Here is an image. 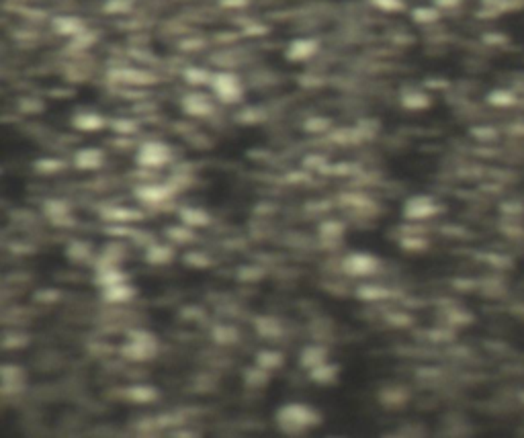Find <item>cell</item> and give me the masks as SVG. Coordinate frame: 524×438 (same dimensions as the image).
<instances>
[{
    "instance_id": "cell-18",
    "label": "cell",
    "mask_w": 524,
    "mask_h": 438,
    "mask_svg": "<svg viewBox=\"0 0 524 438\" xmlns=\"http://www.w3.org/2000/svg\"><path fill=\"white\" fill-rule=\"evenodd\" d=\"M51 29L62 37H78L86 31V25L82 19H78L74 15H60L51 19Z\"/></svg>"
},
{
    "instance_id": "cell-8",
    "label": "cell",
    "mask_w": 524,
    "mask_h": 438,
    "mask_svg": "<svg viewBox=\"0 0 524 438\" xmlns=\"http://www.w3.org/2000/svg\"><path fill=\"white\" fill-rule=\"evenodd\" d=\"M181 109L188 117H195V119H205V117H211L215 113V101L205 95V92H188L183 97L181 101Z\"/></svg>"
},
{
    "instance_id": "cell-35",
    "label": "cell",
    "mask_w": 524,
    "mask_h": 438,
    "mask_svg": "<svg viewBox=\"0 0 524 438\" xmlns=\"http://www.w3.org/2000/svg\"><path fill=\"white\" fill-rule=\"evenodd\" d=\"M402 107L410 111H422L430 107V97L422 90H410L402 97Z\"/></svg>"
},
{
    "instance_id": "cell-16",
    "label": "cell",
    "mask_w": 524,
    "mask_h": 438,
    "mask_svg": "<svg viewBox=\"0 0 524 438\" xmlns=\"http://www.w3.org/2000/svg\"><path fill=\"white\" fill-rule=\"evenodd\" d=\"M146 262L148 264H154V266H166L170 262H174L177 258V250H174V244H164V242H152L146 246Z\"/></svg>"
},
{
    "instance_id": "cell-25",
    "label": "cell",
    "mask_w": 524,
    "mask_h": 438,
    "mask_svg": "<svg viewBox=\"0 0 524 438\" xmlns=\"http://www.w3.org/2000/svg\"><path fill=\"white\" fill-rule=\"evenodd\" d=\"M179 219L183 223H187L188 227H195V229H203L211 223V216L209 211L201 209V207H195V205H185L179 209Z\"/></svg>"
},
{
    "instance_id": "cell-33",
    "label": "cell",
    "mask_w": 524,
    "mask_h": 438,
    "mask_svg": "<svg viewBox=\"0 0 524 438\" xmlns=\"http://www.w3.org/2000/svg\"><path fill=\"white\" fill-rule=\"evenodd\" d=\"M183 78H185V82H188L190 86H209V82L213 78V72H209L203 66H188V68L183 70Z\"/></svg>"
},
{
    "instance_id": "cell-50",
    "label": "cell",
    "mask_w": 524,
    "mask_h": 438,
    "mask_svg": "<svg viewBox=\"0 0 524 438\" xmlns=\"http://www.w3.org/2000/svg\"><path fill=\"white\" fill-rule=\"evenodd\" d=\"M10 332L6 334V340H4V348H13V344H10ZM29 342V338H23V340H19V334H17V338H15V346H25Z\"/></svg>"
},
{
    "instance_id": "cell-37",
    "label": "cell",
    "mask_w": 524,
    "mask_h": 438,
    "mask_svg": "<svg viewBox=\"0 0 524 438\" xmlns=\"http://www.w3.org/2000/svg\"><path fill=\"white\" fill-rule=\"evenodd\" d=\"M262 277H264V268L259 266V264H244L238 270V279L242 283H256V281H261Z\"/></svg>"
},
{
    "instance_id": "cell-39",
    "label": "cell",
    "mask_w": 524,
    "mask_h": 438,
    "mask_svg": "<svg viewBox=\"0 0 524 438\" xmlns=\"http://www.w3.org/2000/svg\"><path fill=\"white\" fill-rule=\"evenodd\" d=\"M332 127V121L328 117H309L305 121V131L309 133H328Z\"/></svg>"
},
{
    "instance_id": "cell-3",
    "label": "cell",
    "mask_w": 524,
    "mask_h": 438,
    "mask_svg": "<svg viewBox=\"0 0 524 438\" xmlns=\"http://www.w3.org/2000/svg\"><path fill=\"white\" fill-rule=\"evenodd\" d=\"M209 88L213 97L224 105H238L244 101V95H246L240 76L234 72H213Z\"/></svg>"
},
{
    "instance_id": "cell-30",
    "label": "cell",
    "mask_w": 524,
    "mask_h": 438,
    "mask_svg": "<svg viewBox=\"0 0 524 438\" xmlns=\"http://www.w3.org/2000/svg\"><path fill=\"white\" fill-rule=\"evenodd\" d=\"M242 379H244V385H246V387L261 389V387H264V385L270 381V371H266V368H262V366H259L256 363H252L248 368H244Z\"/></svg>"
},
{
    "instance_id": "cell-15",
    "label": "cell",
    "mask_w": 524,
    "mask_h": 438,
    "mask_svg": "<svg viewBox=\"0 0 524 438\" xmlns=\"http://www.w3.org/2000/svg\"><path fill=\"white\" fill-rule=\"evenodd\" d=\"M344 234H346V223L336 218L324 219L318 227V236L326 246H338L344 240Z\"/></svg>"
},
{
    "instance_id": "cell-23",
    "label": "cell",
    "mask_w": 524,
    "mask_h": 438,
    "mask_svg": "<svg viewBox=\"0 0 524 438\" xmlns=\"http://www.w3.org/2000/svg\"><path fill=\"white\" fill-rule=\"evenodd\" d=\"M123 281H129V277H127V273H125L119 264L95 268V283H97L101 289L117 285V283H123Z\"/></svg>"
},
{
    "instance_id": "cell-21",
    "label": "cell",
    "mask_w": 524,
    "mask_h": 438,
    "mask_svg": "<svg viewBox=\"0 0 524 438\" xmlns=\"http://www.w3.org/2000/svg\"><path fill=\"white\" fill-rule=\"evenodd\" d=\"M72 127L78 131H101L107 127V119L101 113H92V111H84V113H76L72 117Z\"/></svg>"
},
{
    "instance_id": "cell-45",
    "label": "cell",
    "mask_w": 524,
    "mask_h": 438,
    "mask_svg": "<svg viewBox=\"0 0 524 438\" xmlns=\"http://www.w3.org/2000/svg\"><path fill=\"white\" fill-rule=\"evenodd\" d=\"M133 6L131 0H107L105 2V10L111 15H119V13H127Z\"/></svg>"
},
{
    "instance_id": "cell-5",
    "label": "cell",
    "mask_w": 524,
    "mask_h": 438,
    "mask_svg": "<svg viewBox=\"0 0 524 438\" xmlns=\"http://www.w3.org/2000/svg\"><path fill=\"white\" fill-rule=\"evenodd\" d=\"M342 273L350 279H369L381 270V258L371 252H348L340 262Z\"/></svg>"
},
{
    "instance_id": "cell-6",
    "label": "cell",
    "mask_w": 524,
    "mask_h": 438,
    "mask_svg": "<svg viewBox=\"0 0 524 438\" xmlns=\"http://www.w3.org/2000/svg\"><path fill=\"white\" fill-rule=\"evenodd\" d=\"M177 190L179 188L172 181H168V183H144L138 184L133 188V195H136L138 201H142V203H146L150 207H160V205L172 201Z\"/></svg>"
},
{
    "instance_id": "cell-42",
    "label": "cell",
    "mask_w": 524,
    "mask_h": 438,
    "mask_svg": "<svg viewBox=\"0 0 524 438\" xmlns=\"http://www.w3.org/2000/svg\"><path fill=\"white\" fill-rule=\"evenodd\" d=\"M414 21L416 23H432V21H436L439 19V10L436 8H426V6H420V8H416L412 13Z\"/></svg>"
},
{
    "instance_id": "cell-7",
    "label": "cell",
    "mask_w": 524,
    "mask_h": 438,
    "mask_svg": "<svg viewBox=\"0 0 524 438\" xmlns=\"http://www.w3.org/2000/svg\"><path fill=\"white\" fill-rule=\"evenodd\" d=\"M443 207L430 195H414L404 203V218L408 221H426L436 218Z\"/></svg>"
},
{
    "instance_id": "cell-22",
    "label": "cell",
    "mask_w": 524,
    "mask_h": 438,
    "mask_svg": "<svg viewBox=\"0 0 524 438\" xmlns=\"http://www.w3.org/2000/svg\"><path fill=\"white\" fill-rule=\"evenodd\" d=\"M328 357H330V352H328L326 346H322V344H307V346L301 348L300 366L301 368H305V371H309V368H313V366L326 363Z\"/></svg>"
},
{
    "instance_id": "cell-19",
    "label": "cell",
    "mask_w": 524,
    "mask_h": 438,
    "mask_svg": "<svg viewBox=\"0 0 524 438\" xmlns=\"http://www.w3.org/2000/svg\"><path fill=\"white\" fill-rule=\"evenodd\" d=\"M136 295H138V289L129 281H123V283H117V285H111V287H105L103 289V301L111 303V305H123V303L133 301Z\"/></svg>"
},
{
    "instance_id": "cell-32",
    "label": "cell",
    "mask_w": 524,
    "mask_h": 438,
    "mask_svg": "<svg viewBox=\"0 0 524 438\" xmlns=\"http://www.w3.org/2000/svg\"><path fill=\"white\" fill-rule=\"evenodd\" d=\"M211 338L220 346H231L240 340V330L231 324H218L211 328Z\"/></svg>"
},
{
    "instance_id": "cell-14",
    "label": "cell",
    "mask_w": 524,
    "mask_h": 438,
    "mask_svg": "<svg viewBox=\"0 0 524 438\" xmlns=\"http://www.w3.org/2000/svg\"><path fill=\"white\" fill-rule=\"evenodd\" d=\"M377 402L387 409H400L410 402V391L402 385H387V387L379 389Z\"/></svg>"
},
{
    "instance_id": "cell-27",
    "label": "cell",
    "mask_w": 524,
    "mask_h": 438,
    "mask_svg": "<svg viewBox=\"0 0 524 438\" xmlns=\"http://www.w3.org/2000/svg\"><path fill=\"white\" fill-rule=\"evenodd\" d=\"M166 240L174 246H188L197 240V234H195V227H188L187 223H174V225H168L166 227Z\"/></svg>"
},
{
    "instance_id": "cell-49",
    "label": "cell",
    "mask_w": 524,
    "mask_h": 438,
    "mask_svg": "<svg viewBox=\"0 0 524 438\" xmlns=\"http://www.w3.org/2000/svg\"><path fill=\"white\" fill-rule=\"evenodd\" d=\"M387 322L391 324V326H402V324H412V318L410 316H406V314H389L387 316Z\"/></svg>"
},
{
    "instance_id": "cell-11",
    "label": "cell",
    "mask_w": 524,
    "mask_h": 438,
    "mask_svg": "<svg viewBox=\"0 0 524 438\" xmlns=\"http://www.w3.org/2000/svg\"><path fill=\"white\" fill-rule=\"evenodd\" d=\"M101 219L105 223H136L144 219V211L138 207H129V205H109L101 209Z\"/></svg>"
},
{
    "instance_id": "cell-47",
    "label": "cell",
    "mask_w": 524,
    "mask_h": 438,
    "mask_svg": "<svg viewBox=\"0 0 524 438\" xmlns=\"http://www.w3.org/2000/svg\"><path fill=\"white\" fill-rule=\"evenodd\" d=\"M238 121H240V123H248V125H252V123L264 121V113H261V111H256V109H248L238 115Z\"/></svg>"
},
{
    "instance_id": "cell-51",
    "label": "cell",
    "mask_w": 524,
    "mask_h": 438,
    "mask_svg": "<svg viewBox=\"0 0 524 438\" xmlns=\"http://www.w3.org/2000/svg\"><path fill=\"white\" fill-rule=\"evenodd\" d=\"M248 2L250 0H222L225 8H244V6H248Z\"/></svg>"
},
{
    "instance_id": "cell-26",
    "label": "cell",
    "mask_w": 524,
    "mask_h": 438,
    "mask_svg": "<svg viewBox=\"0 0 524 438\" xmlns=\"http://www.w3.org/2000/svg\"><path fill=\"white\" fill-rule=\"evenodd\" d=\"M113 78L123 84H131V86H148V84L156 82V76H152L146 70H138V68H121V70L113 72Z\"/></svg>"
},
{
    "instance_id": "cell-1",
    "label": "cell",
    "mask_w": 524,
    "mask_h": 438,
    "mask_svg": "<svg viewBox=\"0 0 524 438\" xmlns=\"http://www.w3.org/2000/svg\"><path fill=\"white\" fill-rule=\"evenodd\" d=\"M324 422V416L318 407L303 402H289L283 403L275 412V424L279 432L287 437H297L305 435L313 428H318Z\"/></svg>"
},
{
    "instance_id": "cell-31",
    "label": "cell",
    "mask_w": 524,
    "mask_h": 438,
    "mask_svg": "<svg viewBox=\"0 0 524 438\" xmlns=\"http://www.w3.org/2000/svg\"><path fill=\"white\" fill-rule=\"evenodd\" d=\"M92 256H95V248L86 240H72L66 246V258L72 262H88L92 260Z\"/></svg>"
},
{
    "instance_id": "cell-10",
    "label": "cell",
    "mask_w": 524,
    "mask_h": 438,
    "mask_svg": "<svg viewBox=\"0 0 524 438\" xmlns=\"http://www.w3.org/2000/svg\"><path fill=\"white\" fill-rule=\"evenodd\" d=\"M318 51H320V41H318V39H313V37H300V39H293V41L287 45L285 58H287L289 62L300 64V62L311 60Z\"/></svg>"
},
{
    "instance_id": "cell-13",
    "label": "cell",
    "mask_w": 524,
    "mask_h": 438,
    "mask_svg": "<svg viewBox=\"0 0 524 438\" xmlns=\"http://www.w3.org/2000/svg\"><path fill=\"white\" fill-rule=\"evenodd\" d=\"M123 398L127 402L138 403V405H148L160 400V389L150 383H133L123 389Z\"/></svg>"
},
{
    "instance_id": "cell-34",
    "label": "cell",
    "mask_w": 524,
    "mask_h": 438,
    "mask_svg": "<svg viewBox=\"0 0 524 438\" xmlns=\"http://www.w3.org/2000/svg\"><path fill=\"white\" fill-rule=\"evenodd\" d=\"M64 168H66V162L60 160V158H54V156H51V158L45 156V158H39V160L33 162V170H35L38 175H45V177H47V175H49V177H51V175H58V172H62Z\"/></svg>"
},
{
    "instance_id": "cell-2",
    "label": "cell",
    "mask_w": 524,
    "mask_h": 438,
    "mask_svg": "<svg viewBox=\"0 0 524 438\" xmlns=\"http://www.w3.org/2000/svg\"><path fill=\"white\" fill-rule=\"evenodd\" d=\"M158 350H160L158 338L152 334L150 330L144 328L129 330L125 336V342L119 348L121 357L131 363H148L158 355Z\"/></svg>"
},
{
    "instance_id": "cell-36",
    "label": "cell",
    "mask_w": 524,
    "mask_h": 438,
    "mask_svg": "<svg viewBox=\"0 0 524 438\" xmlns=\"http://www.w3.org/2000/svg\"><path fill=\"white\" fill-rule=\"evenodd\" d=\"M330 140L338 144V146H352V144H359L361 140H363V133H361V129H350V127H346V129H334L332 133H330Z\"/></svg>"
},
{
    "instance_id": "cell-24",
    "label": "cell",
    "mask_w": 524,
    "mask_h": 438,
    "mask_svg": "<svg viewBox=\"0 0 524 438\" xmlns=\"http://www.w3.org/2000/svg\"><path fill=\"white\" fill-rule=\"evenodd\" d=\"M254 330L261 338H266V340H277L285 334L283 322L275 316H259L254 320Z\"/></svg>"
},
{
    "instance_id": "cell-38",
    "label": "cell",
    "mask_w": 524,
    "mask_h": 438,
    "mask_svg": "<svg viewBox=\"0 0 524 438\" xmlns=\"http://www.w3.org/2000/svg\"><path fill=\"white\" fill-rule=\"evenodd\" d=\"M183 260L190 268H209L211 266V256L205 254L203 250H188Z\"/></svg>"
},
{
    "instance_id": "cell-4",
    "label": "cell",
    "mask_w": 524,
    "mask_h": 438,
    "mask_svg": "<svg viewBox=\"0 0 524 438\" xmlns=\"http://www.w3.org/2000/svg\"><path fill=\"white\" fill-rule=\"evenodd\" d=\"M172 158H174L172 147L160 140H148L136 152V164L142 168H152V170L168 166L172 162Z\"/></svg>"
},
{
    "instance_id": "cell-9",
    "label": "cell",
    "mask_w": 524,
    "mask_h": 438,
    "mask_svg": "<svg viewBox=\"0 0 524 438\" xmlns=\"http://www.w3.org/2000/svg\"><path fill=\"white\" fill-rule=\"evenodd\" d=\"M43 213L58 227H70L76 223L72 216V205L66 199H47L43 203Z\"/></svg>"
},
{
    "instance_id": "cell-40",
    "label": "cell",
    "mask_w": 524,
    "mask_h": 438,
    "mask_svg": "<svg viewBox=\"0 0 524 438\" xmlns=\"http://www.w3.org/2000/svg\"><path fill=\"white\" fill-rule=\"evenodd\" d=\"M113 131L115 133H119V136H131V133H136L138 131V123L133 121V119H115L111 123Z\"/></svg>"
},
{
    "instance_id": "cell-46",
    "label": "cell",
    "mask_w": 524,
    "mask_h": 438,
    "mask_svg": "<svg viewBox=\"0 0 524 438\" xmlns=\"http://www.w3.org/2000/svg\"><path fill=\"white\" fill-rule=\"evenodd\" d=\"M303 164H305V168H307V170H322V172H326V168H328L326 158H324V156H320V154H311V156H307Z\"/></svg>"
},
{
    "instance_id": "cell-29",
    "label": "cell",
    "mask_w": 524,
    "mask_h": 438,
    "mask_svg": "<svg viewBox=\"0 0 524 438\" xmlns=\"http://www.w3.org/2000/svg\"><path fill=\"white\" fill-rule=\"evenodd\" d=\"M393 295L391 289H387L385 285H377V283H363L359 289H357V297L361 301H367V303H373V301H385Z\"/></svg>"
},
{
    "instance_id": "cell-48",
    "label": "cell",
    "mask_w": 524,
    "mask_h": 438,
    "mask_svg": "<svg viewBox=\"0 0 524 438\" xmlns=\"http://www.w3.org/2000/svg\"><path fill=\"white\" fill-rule=\"evenodd\" d=\"M21 109L27 113H41L43 111V103L38 99H23L21 101Z\"/></svg>"
},
{
    "instance_id": "cell-44",
    "label": "cell",
    "mask_w": 524,
    "mask_h": 438,
    "mask_svg": "<svg viewBox=\"0 0 524 438\" xmlns=\"http://www.w3.org/2000/svg\"><path fill=\"white\" fill-rule=\"evenodd\" d=\"M60 299H62V291H58V289H41L35 293V301L43 303V305L58 303Z\"/></svg>"
},
{
    "instance_id": "cell-28",
    "label": "cell",
    "mask_w": 524,
    "mask_h": 438,
    "mask_svg": "<svg viewBox=\"0 0 524 438\" xmlns=\"http://www.w3.org/2000/svg\"><path fill=\"white\" fill-rule=\"evenodd\" d=\"M254 363L272 373V371L285 366V355L281 350H277V348H262L254 355Z\"/></svg>"
},
{
    "instance_id": "cell-12",
    "label": "cell",
    "mask_w": 524,
    "mask_h": 438,
    "mask_svg": "<svg viewBox=\"0 0 524 438\" xmlns=\"http://www.w3.org/2000/svg\"><path fill=\"white\" fill-rule=\"evenodd\" d=\"M105 158H107V154L101 147H80L74 154V166L78 170H86V172L88 170H99L105 164Z\"/></svg>"
},
{
    "instance_id": "cell-17",
    "label": "cell",
    "mask_w": 524,
    "mask_h": 438,
    "mask_svg": "<svg viewBox=\"0 0 524 438\" xmlns=\"http://www.w3.org/2000/svg\"><path fill=\"white\" fill-rule=\"evenodd\" d=\"M340 373H342V368H340L338 363L326 361V363H322V365L309 368V371H307V377H309L311 383L326 387V385H336Z\"/></svg>"
},
{
    "instance_id": "cell-43",
    "label": "cell",
    "mask_w": 524,
    "mask_h": 438,
    "mask_svg": "<svg viewBox=\"0 0 524 438\" xmlns=\"http://www.w3.org/2000/svg\"><path fill=\"white\" fill-rule=\"evenodd\" d=\"M375 8L383 10V13H400L406 8V2L404 0H371Z\"/></svg>"
},
{
    "instance_id": "cell-41",
    "label": "cell",
    "mask_w": 524,
    "mask_h": 438,
    "mask_svg": "<svg viewBox=\"0 0 524 438\" xmlns=\"http://www.w3.org/2000/svg\"><path fill=\"white\" fill-rule=\"evenodd\" d=\"M402 248L406 252H422V250L428 248V242L424 238H420V236H406L402 240Z\"/></svg>"
},
{
    "instance_id": "cell-20",
    "label": "cell",
    "mask_w": 524,
    "mask_h": 438,
    "mask_svg": "<svg viewBox=\"0 0 524 438\" xmlns=\"http://www.w3.org/2000/svg\"><path fill=\"white\" fill-rule=\"evenodd\" d=\"M340 205L352 213H363V216L377 211L373 199H369L367 195H361V193H344L340 197Z\"/></svg>"
}]
</instances>
